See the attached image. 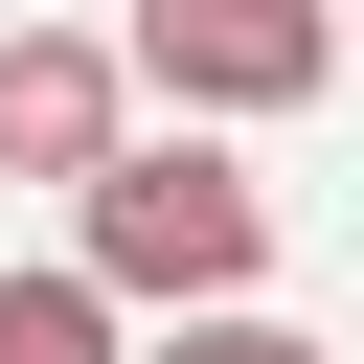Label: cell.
I'll use <instances>...</instances> for the list:
<instances>
[{
  "mask_svg": "<svg viewBox=\"0 0 364 364\" xmlns=\"http://www.w3.org/2000/svg\"><path fill=\"white\" fill-rule=\"evenodd\" d=\"M68 273H91L114 318H228V296L273 273V182H250L228 136H114V159L68 182Z\"/></svg>",
  "mask_w": 364,
  "mask_h": 364,
  "instance_id": "6da1fadb",
  "label": "cell"
},
{
  "mask_svg": "<svg viewBox=\"0 0 364 364\" xmlns=\"http://www.w3.org/2000/svg\"><path fill=\"white\" fill-rule=\"evenodd\" d=\"M114 68H136V91H182V136H205V114H296V91L341 68V23H318V0H136V23H114Z\"/></svg>",
  "mask_w": 364,
  "mask_h": 364,
  "instance_id": "7a4b0ae2",
  "label": "cell"
},
{
  "mask_svg": "<svg viewBox=\"0 0 364 364\" xmlns=\"http://www.w3.org/2000/svg\"><path fill=\"white\" fill-rule=\"evenodd\" d=\"M114 136H136V68L91 23H0V182H91Z\"/></svg>",
  "mask_w": 364,
  "mask_h": 364,
  "instance_id": "3957f363",
  "label": "cell"
},
{
  "mask_svg": "<svg viewBox=\"0 0 364 364\" xmlns=\"http://www.w3.org/2000/svg\"><path fill=\"white\" fill-rule=\"evenodd\" d=\"M0 364H114V296L91 273H0Z\"/></svg>",
  "mask_w": 364,
  "mask_h": 364,
  "instance_id": "277c9868",
  "label": "cell"
},
{
  "mask_svg": "<svg viewBox=\"0 0 364 364\" xmlns=\"http://www.w3.org/2000/svg\"><path fill=\"white\" fill-rule=\"evenodd\" d=\"M159 364H341V341L273 318V296H228V318H159Z\"/></svg>",
  "mask_w": 364,
  "mask_h": 364,
  "instance_id": "5b68a950",
  "label": "cell"
}]
</instances>
